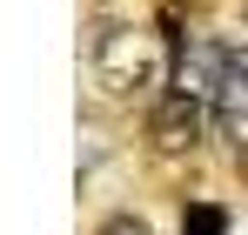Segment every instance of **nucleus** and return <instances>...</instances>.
<instances>
[{
    "label": "nucleus",
    "instance_id": "nucleus-4",
    "mask_svg": "<svg viewBox=\"0 0 248 235\" xmlns=\"http://www.w3.org/2000/svg\"><path fill=\"white\" fill-rule=\"evenodd\" d=\"M181 235H228V215L208 208V201H195V208L181 215Z\"/></svg>",
    "mask_w": 248,
    "mask_h": 235
},
{
    "label": "nucleus",
    "instance_id": "nucleus-1",
    "mask_svg": "<svg viewBox=\"0 0 248 235\" xmlns=\"http://www.w3.org/2000/svg\"><path fill=\"white\" fill-rule=\"evenodd\" d=\"M87 74L114 108H155L161 87H174V54L148 27H101L87 40Z\"/></svg>",
    "mask_w": 248,
    "mask_h": 235
},
{
    "label": "nucleus",
    "instance_id": "nucleus-2",
    "mask_svg": "<svg viewBox=\"0 0 248 235\" xmlns=\"http://www.w3.org/2000/svg\"><path fill=\"white\" fill-rule=\"evenodd\" d=\"M228 67H235V47H221L215 34H188L181 54H174V94H188V101H215L221 81H228Z\"/></svg>",
    "mask_w": 248,
    "mask_h": 235
},
{
    "label": "nucleus",
    "instance_id": "nucleus-3",
    "mask_svg": "<svg viewBox=\"0 0 248 235\" xmlns=\"http://www.w3.org/2000/svg\"><path fill=\"white\" fill-rule=\"evenodd\" d=\"M148 134H155V148H168V155L195 148V141H202V101H188V94H161V101L148 108Z\"/></svg>",
    "mask_w": 248,
    "mask_h": 235
},
{
    "label": "nucleus",
    "instance_id": "nucleus-5",
    "mask_svg": "<svg viewBox=\"0 0 248 235\" xmlns=\"http://www.w3.org/2000/svg\"><path fill=\"white\" fill-rule=\"evenodd\" d=\"M101 235H148V222H134V215H108Z\"/></svg>",
    "mask_w": 248,
    "mask_h": 235
}]
</instances>
